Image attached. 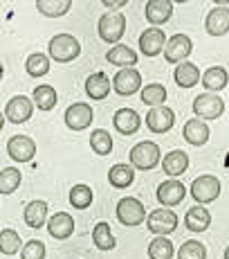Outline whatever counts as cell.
I'll return each mask as SVG.
<instances>
[{
	"mask_svg": "<svg viewBox=\"0 0 229 259\" xmlns=\"http://www.w3.org/2000/svg\"><path fill=\"white\" fill-rule=\"evenodd\" d=\"M49 57L59 63H70L81 54V43L72 34H56L49 38Z\"/></svg>",
	"mask_w": 229,
	"mask_h": 259,
	"instance_id": "1",
	"label": "cell"
},
{
	"mask_svg": "<svg viewBox=\"0 0 229 259\" xmlns=\"http://www.w3.org/2000/svg\"><path fill=\"white\" fill-rule=\"evenodd\" d=\"M131 165L135 169H144V171H148V169H155L157 165L162 162V153H160V147H157L155 142L151 140H142L137 142L135 147L131 149Z\"/></svg>",
	"mask_w": 229,
	"mask_h": 259,
	"instance_id": "2",
	"label": "cell"
},
{
	"mask_svg": "<svg viewBox=\"0 0 229 259\" xmlns=\"http://www.w3.org/2000/svg\"><path fill=\"white\" fill-rule=\"evenodd\" d=\"M97 32H99V38L106 43H117L119 38L126 34V16L124 14H117V12H108L99 18V25H97Z\"/></svg>",
	"mask_w": 229,
	"mask_h": 259,
	"instance_id": "3",
	"label": "cell"
},
{
	"mask_svg": "<svg viewBox=\"0 0 229 259\" xmlns=\"http://www.w3.org/2000/svg\"><path fill=\"white\" fill-rule=\"evenodd\" d=\"M178 223H180L178 214L166 210V207H160V210L148 212V219H146L148 232H153L155 237H166V235H171V232H176Z\"/></svg>",
	"mask_w": 229,
	"mask_h": 259,
	"instance_id": "4",
	"label": "cell"
},
{
	"mask_svg": "<svg viewBox=\"0 0 229 259\" xmlns=\"http://www.w3.org/2000/svg\"><path fill=\"white\" fill-rule=\"evenodd\" d=\"M117 219H119V223H124V226L135 228L139 223L146 221V207H144V203L137 201V198L124 196L122 201L117 203Z\"/></svg>",
	"mask_w": 229,
	"mask_h": 259,
	"instance_id": "5",
	"label": "cell"
},
{
	"mask_svg": "<svg viewBox=\"0 0 229 259\" xmlns=\"http://www.w3.org/2000/svg\"><path fill=\"white\" fill-rule=\"evenodd\" d=\"M191 196L196 198L200 205H207V203H213L218 196H220V181L216 176H198L196 181L191 183Z\"/></svg>",
	"mask_w": 229,
	"mask_h": 259,
	"instance_id": "6",
	"label": "cell"
},
{
	"mask_svg": "<svg viewBox=\"0 0 229 259\" xmlns=\"http://www.w3.org/2000/svg\"><path fill=\"white\" fill-rule=\"evenodd\" d=\"M225 111V104L218 95H211V93H205V95H198L193 99V113H196L198 119H218Z\"/></svg>",
	"mask_w": 229,
	"mask_h": 259,
	"instance_id": "7",
	"label": "cell"
},
{
	"mask_svg": "<svg viewBox=\"0 0 229 259\" xmlns=\"http://www.w3.org/2000/svg\"><path fill=\"white\" fill-rule=\"evenodd\" d=\"M162 52L168 63H182V61H187V57L193 52V43L187 34H173L166 41Z\"/></svg>",
	"mask_w": 229,
	"mask_h": 259,
	"instance_id": "8",
	"label": "cell"
},
{
	"mask_svg": "<svg viewBox=\"0 0 229 259\" xmlns=\"http://www.w3.org/2000/svg\"><path fill=\"white\" fill-rule=\"evenodd\" d=\"M112 91L122 97H128V95H135L139 88H142V74H139L135 68H122L112 79Z\"/></svg>",
	"mask_w": 229,
	"mask_h": 259,
	"instance_id": "9",
	"label": "cell"
},
{
	"mask_svg": "<svg viewBox=\"0 0 229 259\" xmlns=\"http://www.w3.org/2000/svg\"><path fill=\"white\" fill-rule=\"evenodd\" d=\"M7 156L14 162H29L36 156V142L29 136H14L7 142Z\"/></svg>",
	"mask_w": 229,
	"mask_h": 259,
	"instance_id": "10",
	"label": "cell"
},
{
	"mask_svg": "<svg viewBox=\"0 0 229 259\" xmlns=\"http://www.w3.org/2000/svg\"><path fill=\"white\" fill-rule=\"evenodd\" d=\"M32 113H34L32 99H27L25 95H16V97H12L7 102L3 115L7 117L12 124H23V122H27V119L32 117Z\"/></svg>",
	"mask_w": 229,
	"mask_h": 259,
	"instance_id": "11",
	"label": "cell"
},
{
	"mask_svg": "<svg viewBox=\"0 0 229 259\" xmlns=\"http://www.w3.org/2000/svg\"><path fill=\"white\" fill-rule=\"evenodd\" d=\"M94 117V111L90 104H83V102H77L66 111V124L72 131H83V128L90 126Z\"/></svg>",
	"mask_w": 229,
	"mask_h": 259,
	"instance_id": "12",
	"label": "cell"
},
{
	"mask_svg": "<svg viewBox=\"0 0 229 259\" xmlns=\"http://www.w3.org/2000/svg\"><path fill=\"white\" fill-rule=\"evenodd\" d=\"M173 124H176V113L168 106H155V108H151L146 115V126H148V131H153V133L171 131Z\"/></svg>",
	"mask_w": 229,
	"mask_h": 259,
	"instance_id": "13",
	"label": "cell"
},
{
	"mask_svg": "<svg viewBox=\"0 0 229 259\" xmlns=\"http://www.w3.org/2000/svg\"><path fill=\"white\" fill-rule=\"evenodd\" d=\"M184 194H187V187L182 185L178 178H168V181H164L160 187H157V201L162 203V205L173 207V205H180L184 201Z\"/></svg>",
	"mask_w": 229,
	"mask_h": 259,
	"instance_id": "14",
	"label": "cell"
},
{
	"mask_svg": "<svg viewBox=\"0 0 229 259\" xmlns=\"http://www.w3.org/2000/svg\"><path fill=\"white\" fill-rule=\"evenodd\" d=\"M166 46V34L160 27H148L146 32L139 36V50H142L146 57H157V54Z\"/></svg>",
	"mask_w": 229,
	"mask_h": 259,
	"instance_id": "15",
	"label": "cell"
},
{
	"mask_svg": "<svg viewBox=\"0 0 229 259\" xmlns=\"http://www.w3.org/2000/svg\"><path fill=\"white\" fill-rule=\"evenodd\" d=\"M112 124L122 136H133V133L139 131L142 119H139V115L133 111V108H119V111L112 115Z\"/></svg>",
	"mask_w": 229,
	"mask_h": 259,
	"instance_id": "16",
	"label": "cell"
},
{
	"mask_svg": "<svg viewBox=\"0 0 229 259\" xmlns=\"http://www.w3.org/2000/svg\"><path fill=\"white\" fill-rule=\"evenodd\" d=\"M205 29L211 36H222V34L229 32V9L225 5H222V7H213L211 12L207 14Z\"/></svg>",
	"mask_w": 229,
	"mask_h": 259,
	"instance_id": "17",
	"label": "cell"
},
{
	"mask_svg": "<svg viewBox=\"0 0 229 259\" xmlns=\"http://www.w3.org/2000/svg\"><path fill=\"white\" fill-rule=\"evenodd\" d=\"M47 232L54 239H59V241L70 239V237H72V232H74V219L70 217L68 212H56L47 221Z\"/></svg>",
	"mask_w": 229,
	"mask_h": 259,
	"instance_id": "18",
	"label": "cell"
},
{
	"mask_svg": "<svg viewBox=\"0 0 229 259\" xmlns=\"http://www.w3.org/2000/svg\"><path fill=\"white\" fill-rule=\"evenodd\" d=\"M110 88H112V83H110V77H108L106 72H94L86 79V93L90 99H94V102L106 99L108 93H110Z\"/></svg>",
	"mask_w": 229,
	"mask_h": 259,
	"instance_id": "19",
	"label": "cell"
},
{
	"mask_svg": "<svg viewBox=\"0 0 229 259\" xmlns=\"http://www.w3.org/2000/svg\"><path fill=\"white\" fill-rule=\"evenodd\" d=\"M182 136H184V140L189 144H193V147H202V144H207V140H209V126H207V122H202V119H198V117L187 119Z\"/></svg>",
	"mask_w": 229,
	"mask_h": 259,
	"instance_id": "20",
	"label": "cell"
},
{
	"mask_svg": "<svg viewBox=\"0 0 229 259\" xmlns=\"http://www.w3.org/2000/svg\"><path fill=\"white\" fill-rule=\"evenodd\" d=\"M189 167V156L180 149H176V151H168L166 156L162 158V169L166 176L176 178V176H182L184 171H187Z\"/></svg>",
	"mask_w": 229,
	"mask_h": 259,
	"instance_id": "21",
	"label": "cell"
},
{
	"mask_svg": "<svg viewBox=\"0 0 229 259\" xmlns=\"http://www.w3.org/2000/svg\"><path fill=\"white\" fill-rule=\"evenodd\" d=\"M23 219H25V223H27L29 228H34V230L43 228L47 223V203L45 201L27 203L25 210H23Z\"/></svg>",
	"mask_w": 229,
	"mask_h": 259,
	"instance_id": "22",
	"label": "cell"
},
{
	"mask_svg": "<svg viewBox=\"0 0 229 259\" xmlns=\"http://www.w3.org/2000/svg\"><path fill=\"white\" fill-rule=\"evenodd\" d=\"M184 226H187V230H191V232H205L207 228L211 226V214H209L207 207L196 205L184 214Z\"/></svg>",
	"mask_w": 229,
	"mask_h": 259,
	"instance_id": "23",
	"label": "cell"
},
{
	"mask_svg": "<svg viewBox=\"0 0 229 259\" xmlns=\"http://www.w3.org/2000/svg\"><path fill=\"white\" fill-rule=\"evenodd\" d=\"M171 14H173V3H168V0H151V3H146V21L155 25V27L166 23L171 18Z\"/></svg>",
	"mask_w": 229,
	"mask_h": 259,
	"instance_id": "24",
	"label": "cell"
},
{
	"mask_svg": "<svg viewBox=\"0 0 229 259\" xmlns=\"http://www.w3.org/2000/svg\"><path fill=\"white\" fill-rule=\"evenodd\" d=\"M106 61L119 68H133L137 63V52L128 46H115L106 52Z\"/></svg>",
	"mask_w": 229,
	"mask_h": 259,
	"instance_id": "25",
	"label": "cell"
},
{
	"mask_svg": "<svg viewBox=\"0 0 229 259\" xmlns=\"http://www.w3.org/2000/svg\"><path fill=\"white\" fill-rule=\"evenodd\" d=\"M173 79H176V83L180 88H193L200 81V70H198L196 63L182 61V63H178L176 72H173Z\"/></svg>",
	"mask_w": 229,
	"mask_h": 259,
	"instance_id": "26",
	"label": "cell"
},
{
	"mask_svg": "<svg viewBox=\"0 0 229 259\" xmlns=\"http://www.w3.org/2000/svg\"><path fill=\"white\" fill-rule=\"evenodd\" d=\"M108 181H110L112 187L117 189H126L133 185V181H135V169L131 165H126V162H119V165L110 167V171H108Z\"/></svg>",
	"mask_w": 229,
	"mask_h": 259,
	"instance_id": "27",
	"label": "cell"
},
{
	"mask_svg": "<svg viewBox=\"0 0 229 259\" xmlns=\"http://www.w3.org/2000/svg\"><path fill=\"white\" fill-rule=\"evenodd\" d=\"M200 79H202V86H205L211 95L216 93V91H222V88H227V83H229V74H227L225 68H220V66L209 68L205 74H200Z\"/></svg>",
	"mask_w": 229,
	"mask_h": 259,
	"instance_id": "28",
	"label": "cell"
},
{
	"mask_svg": "<svg viewBox=\"0 0 229 259\" xmlns=\"http://www.w3.org/2000/svg\"><path fill=\"white\" fill-rule=\"evenodd\" d=\"M72 7V0H38L36 9L47 18H59V16H66Z\"/></svg>",
	"mask_w": 229,
	"mask_h": 259,
	"instance_id": "29",
	"label": "cell"
},
{
	"mask_svg": "<svg viewBox=\"0 0 229 259\" xmlns=\"http://www.w3.org/2000/svg\"><path fill=\"white\" fill-rule=\"evenodd\" d=\"M59 102V95L54 91V86H36L34 88V106L41 111H52Z\"/></svg>",
	"mask_w": 229,
	"mask_h": 259,
	"instance_id": "30",
	"label": "cell"
},
{
	"mask_svg": "<svg viewBox=\"0 0 229 259\" xmlns=\"http://www.w3.org/2000/svg\"><path fill=\"white\" fill-rule=\"evenodd\" d=\"M92 241H94V246H97L99 250H112L115 243H117V241H115V235H112L110 226H108L106 221H99L97 226H94Z\"/></svg>",
	"mask_w": 229,
	"mask_h": 259,
	"instance_id": "31",
	"label": "cell"
},
{
	"mask_svg": "<svg viewBox=\"0 0 229 259\" xmlns=\"http://www.w3.org/2000/svg\"><path fill=\"white\" fill-rule=\"evenodd\" d=\"M25 70H27L29 77H45L49 72V57L41 52L29 54L27 61H25Z\"/></svg>",
	"mask_w": 229,
	"mask_h": 259,
	"instance_id": "32",
	"label": "cell"
},
{
	"mask_svg": "<svg viewBox=\"0 0 229 259\" xmlns=\"http://www.w3.org/2000/svg\"><path fill=\"white\" fill-rule=\"evenodd\" d=\"M23 183V174L16 167H7L0 171V194H14Z\"/></svg>",
	"mask_w": 229,
	"mask_h": 259,
	"instance_id": "33",
	"label": "cell"
},
{
	"mask_svg": "<svg viewBox=\"0 0 229 259\" xmlns=\"http://www.w3.org/2000/svg\"><path fill=\"white\" fill-rule=\"evenodd\" d=\"M142 102L151 108L162 106L166 102V88L162 83H148V86L142 88Z\"/></svg>",
	"mask_w": 229,
	"mask_h": 259,
	"instance_id": "34",
	"label": "cell"
},
{
	"mask_svg": "<svg viewBox=\"0 0 229 259\" xmlns=\"http://www.w3.org/2000/svg\"><path fill=\"white\" fill-rule=\"evenodd\" d=\"M90 147L97 156H108L112 151V136L106 128H97L90 136Z\"/></svg>",
	"mask_w": 229,
	"mask_h": 259,
	"instance_id": "35",
	"label": "cell"
},
{
	"mask_svg": "<svg viewBox=\"0 0 229 259\" xmlns=\"http://www.w3.org/2000/svg\"><path fill=\"white\" fill-rule=\"evenodd\" d=\"M21 248H23V241L16 230L5 228V230L0 232V252H3V255H16Z\"/></svg>",
	"mask_w": 229,
	"mask_h": 259,
	"instance_id": "36",
	"label": "cell"
},
{
	"mask_svg": "<svg viewBox=\"0 0 229 259\" xmlns=\"http://www.w3.org/2000/svg\"><path fill=\"white\" fill-rule=\"evenodd\" d=\"M92 189L88 185H74L70 189V203H72V207H77V210H86V207L92 205Z\"/></svg>",
	"mask_w": 229,
	"mask_h": 259,
	"instance_id": "37",
	"label": "cell"
},
{
	"mask_svg": "<svg viewBox=\"0 0 229 259\" xmlns=\"http://www.w3.org/2000/svg\"><path fill=\"white\" fill-rule=\"evenodd\" d=\"M173 250H176V246L166 237H155L148 243V257L151 259H171Z\"/></svg>",
	"mask_w": 229,
	"mask_h": 259,
	"instance_id": "38",
	"label": "cell"
},
{
	"mask_svg": "<svg viewBox=\"0 0 229 259\" xmlns=\"http://www.w3.org/2000/svg\"><path fill=\"white\" fill-rule=\"evenodd\" d=\"M178 259H207V248L196 239H189L178 250Z\"/></svg>",
	"mask_w": 229,
	"mask_h": 259,
	"instance_id": "39",
	"label": "cell"
},
{
	"mask_svg": "<svg viewBox=\"0 0 229 259\" xmlns=\"http://www.w3.org/2000/svg\"><path fill=\"white\" fill-rule=\"evenodd\" d=\"M21 259H45V243L38 239H29L21 248Z\"/></svg>",
	"mask_w": 229,
	"mask_h": 259,
	"instance_id": "40",
	"label": "cell"
},
{
	"mask_svg": "<svg viewBox=\"0 0 229 259\" xmlns=\"http://www.w3.org/2000/svg\"><path fill=\"white\" fill-rule=\"evenodd\" d=\"M124 5H126V0H103V7L110 9V12H115V9H119V7H124Z\"/></svg>",
	"mask_w": 229,
	"mask_h": 259,
	"instance_id": "41",
	"label": "cell"
},
{
	"mask_svg": "<svg viewBox=\"0 0 229 259\" xmlns=\"http://www.w3.org/2000/svg\"><path fill=\"white\" fill-rule=\"evenodd\" d=\"M3 126H5V115H3V111H0V131H3Z\"/></svg>",
	"mask_w": 229,
	"mask_h": 259,
	"instance_id": "42",
	"label": "cell"
},
{
	"mask_svg": "<svg viewBox=\"0 0 229 259\" xmlns=\"http://www.w3.org/2000/svg\"><path fill=\"white\" fill-rule=\"evenodd\" d=\"M3 74H5V68H3V63H0V81H3Z\"/></svg>",
	"mask_w": 229,
	"mask_h": 259,
	"instance_id": "43",
	"label": "cell"
},
{
	"mask_svg": "<svg viewBox=\"0 0 229 259\" xmlns=\"http://www.w3.org/2000/svg\"><path fill=\"white\" fill-rule=\"evenodd\" d=\"M225 259H229V246L225 248Z\"/></svg>",
	"mask_w": 229,
	"mask_h": 259,
	"instance_id": "44",
	"label": "cell"
}]
</instances>
